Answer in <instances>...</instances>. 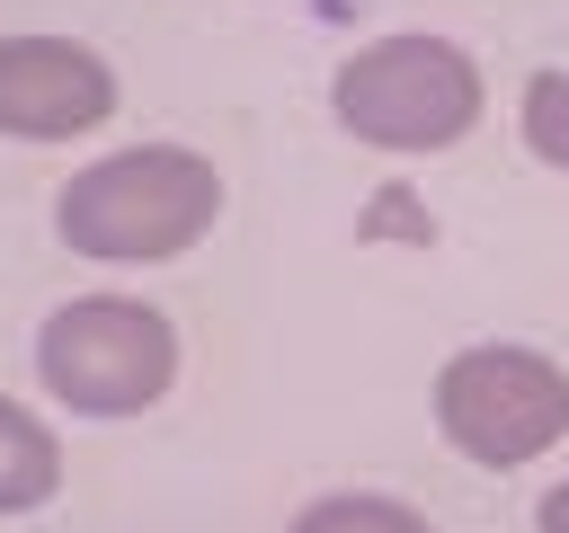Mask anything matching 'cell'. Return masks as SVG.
Listing matches in <instances>:
<instances>
[{"mask_svg": "<svg viewBox=\"0 0 569 533\" xmlns=\"http://www.w3.org/2000/svg\"><path fill=\"white\" fill-rule=\"evenodd\" d=\"M231 187L187 142H124L53 187V240L89 266H169L222 222Z\"/></svg>", "mask_w": 569, "mask_h": 533, "instance_id": "cell-1", "label": "cell"}, {"mask_svg": "<svg viewBox=\"0 0 569 533\" xmlns=\"http://www.w3.org/2000/svg\"><path fill=\"white\" fill-rule=\"evenodd\" d=\"M489 107V80L480 62L453 44V36H427V27H400V36H373L356 44L338 71H329V115L347 142L382 151V160H427V151H453Z\"/></svg>", "mask_w": 569, "mask_h": 533, "instance_id": "cell-2", "label": "cell"}, {"mask_svg": "<svg viewBox=\"0 0 569 533\" xmlns=\"http://www.w3.org/2000/svg\"><path fill=\"white\" fill-rule=\"evenodd\" d=\"M36 382L71 418H151L178 391V320L142 293H71L36 329Z\"/></svg>", "mask_w": 569, "mask_h": 533, "instance_id": "cell-3", "label": "cell"}, {"mask_svg": "<svg viewBox=\"0 0 569 533\" xmlns=\"http://www.w3.org/2000/svg\"><path fill=\"white\" fill-rule=\"evenodd\" d=\"M427 409H436V435L471 471H525L551 444H569V364L516 338H480L436 364Z\"/></svg>", "mask_w": 569, "mask_h": 533, "instance_id": "cell-4", "label": "cell"}, {"mask_svg": "<svg viewBox=\"0 0 569 533\" xmlns=\"http://www.w3.org/2000/svg\"><path fill=\"white\" fill-rule=\"evenodd\" d=\"M116 115V71L80 36H0V133L80 142Z\"/></svg>", "mask_w": 569, "mask_h": 533, "instance_id": "cell-5", "label": "cell"}, {"mask_svg": "<svg viewBox=\"0 0 569 533\" xmlns=\"http://www.w3.org/2000/svg\"><path fill=\"white\" fill-rule=\"evenodd\" d=\"M62 497V435L44 409L0 391V515H36Z\"/></svg>", "mask_w": 569, "mask_h": 533, "instance_id": "cell-6", "label": "cell"}, {"mask_svg": "<svg viewBox=\"0 0 569 533\" xmlns=\"http://www.w3.org/2000/svg\"><path fill=\"white\" fill-rule=\"evenodd\" d=\"M284 533H436L409 497H391V489H329V497H311Z\"/></svg>", "mask_w": 569, "mask_h": 533, "instance_id": "cell-7", "label": "cell"}, {"mask_svg": "<svg viewBox=\"0 0 569 533\" xmlns=\"http://www.w3.org/2000/svg\"><path fill=\"white\" fill-rule=\"evenodd\" d=\"M516 133H525V151H533L542 169L569 178V71H533V80L516 89Z\"/></svg>", "mask_w": 569, "mask_h": 533, "instance_id": "cell-8", "label": "cell"}, {"mask_svg": "<svg viewBox=\"0 0 569 533\" xmlns=\"http://www.w3.org/2000/svg\"><path fill=\"white\" fill-rule=\"evenodd\" d=\"M356 240H409V249H427V240H436V213H427V204H418V195L391 178V187H382V195L356 213Z\"/></svg>", "mask_w": 569, "mask_h": 533, "instance_id": "cell-9", "label": "cell"}, {"mask_svg": "<svg viewBox=\"0 0 569 533\" xmlns=\"http://www.w3.org/2000/svg\"><path fill=\"white\" fill-rule=\"evenodd\" d=\"M533 533H569V471H560V480L533 497Z\"/></svg>", "mask_w": 569, "mask_h": 533, "instance_id": "cell-10", "label": "cell"}]
</instances>
